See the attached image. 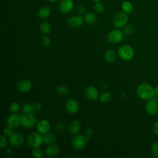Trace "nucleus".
<instances>
[{"instance_id": "1", "label": "nucleus", "mask_w": 158, "mask_h": 158, "mask_svg": "<svg viewBox=\"0 0 158 158\" xmlns=\"http://www.w3.org/2000/svg\"><path fill=\"white\" fill-rule=\"evenodd\" d=\"M136 93L141 99L144 100L150 99L155 95L154 88L147 83L140 84L136 88Z\"/></svg>"}, {"instance_id": "2", "label": "nucleus", "mask_w": 158, "mask_h": 158, "mask_svg": "<svg viewBox=\"0 0 158 158\" xmlns=\"http://www.w3.org/2000/svg\"><path fill=\"white\" fill-rule=\"evenodd\" d=\"M39 132H32L27 138V144L31 148H39L43 142V137Z\"/></svg>"}, {"instance_id": "3", "label": "nucleus", "mask_w": 158, "mask_h": 158, "mask_svg": "<svg viewBox=\"0 0 158 158\" xmlns=\"http://www.w3.org/2000/svg\"><path fill=\"white\" fill-rule=\"evenodd\" d=\"M20 124L27 128L34 127L36 124V118L33 114H25L20 115Z\"/></svg>"}, {"instance_id": "4", "label": "nucleus", "mask_w": 158, "mask_h": 158, "mask_svg": "<svg viewBox=\"0 0 158 158\" xmlns=\"http://www.w3.org/2000/svg\"><path fill=\"white\" fill-rule=\"evenodd\" d=\"M118 54L122 59L129 60L131 59L134 56V50L130 46L123 44L118 48Z\"/></svg>"}, {"instance_id": "5", "label": "nucleus", "mask_w": 158, "mask_h": 158, "mask_svg": "<svg viewBox=\"0 0 158 158\" xmlns=\"http://www.w3.org/2000/svg\"><path fill=\"white\" fill-rule=\"evenodd\" d=\"M128 21V14L122 12H117L113 18V23L117 28H122L125 27Z\"/></svg>"}, {"instance_id": "6", "label": "nucleus", "mask_w": 158, "mask_h": 158, "mask_svg": "<svg viewBox=\"0 0 158 158\" xmlns=\"http://www.w3.org/2000/svg\"><path fill=\"white\" fill-rule=\"evenodd\" d=\"M87 142L88 140L85 136L82 135H76L72 138L71 144L75 150L80 151L86 146Z\"/></svg>"}, {"instance_id": "7", "label": "nucleus", "mask_w": 158, "mask_h": 158, "mask_svg": "<svg viewBox=\"0 0 158 158\" xmlns=\"http://www.w3.org/2000/svg\"><path fill=\"white\" fill-rule=\"evenodd\" d=\"M123 33L122 31L115 29L110 31L107 36V41L112 43H118L122 41Z\"/></svg>"}, {"instance_id": "8", "label": "nucleus", "mask_w": 158, "mask_h": 158, "mask_svg": "<svg viewBox=\"0 0 158 158\" xmlns=\"http://www.w3.org/2000/svg\"><path fill=\"white\" fill-rule=\"evenodd\" d=\"M145 110L149 115H156L158 112L157 102L152 98L148 99L145 104Z\"/></svg>"}, {"instance_id": "9", "label": "nucleus", "mask_w": 158, "mask_h": 158, "mask_svg": "<svg viewBox=\"0 0 158 158\" xmlns=\"http://www.w3.org/2000/svg\"><path fill=\"white\" fill-rule=\"evenodd\" d=\"M20 124V115H17L15 113H13L9 115L6 120V125L7 127L14 129L19 126Z\"/></svg>"}, {"instance_id": "10", "label": "nucleus", "mask_w": 158, "mask_h": 158, "mask_svg": "<svg viewBox=\"0 0 158 158\" xmlns=\"http://www.w3.org/2000/svg\"><path fill=\"white\" fill-rule=\"evenodd\" d=\"M10 143L14 148H20L24 143L23 135L20 133H14L10 137Z\"/></svg>"}, {"instance_id": "11", "label": "nucleus", "mask_w": 158, "mask_h": 158, "mask_svg": "<svg viewBox=\"0 0 158 158\" xmlns=\"http://www.w3.org/2000/svg\"><path fill=\"white\" fill-rule=\"evenodd\" d=\"M73 5L72 0H60L59 4V9L61 12L67 14L73 9Z\"/></svg>"}, {"instance_id": "12", "label": "nucleus", "mask_w": 158, "mask_h": 158, "mask_svg": "<svg viewBox=\"0 0 158 158\" xmlns=\"http://www.w3.org/2000/svg\"><path fill=\"white\" fill-rule=\"evenodd\" d=\"M17 89L22 93H26L31 89L32 83L28 79H23L20 81L16 86Z\"/></svg>"}, {"instance_id": "13", "label": "nucleus", "mask_w": 158, "mask_h": 158, "mask_svg": "<svg viewBox=\"0 0 158 158\" xmlns=\"http://www.w3.org/2000/svg\"><path fill=\"white\" fill-rule=\"evenodd\" d=\"M84 20L83 17L80 15H73L67 19V23L70 27L76 28L80 27L83 24Z\"/></svg>"}, {"instance_id": "14", "label": "nucleus", "mask_w": 158, "mask_h": 158, "mask_svg": "<svg viewBox=\"0 0 158 158\" xmlns=\"http://www.w3.org/2000/svg\"><path fill=\"white\" fill-rule=\"evenodd\" d=\"M51 128L50 123L44 119L40 120L36 123V129L39 133L41 134H46L48 133Z\"/></svg>"}, {"instance_id": "15", "label": "nucleus", "mask_w": 158, "mask_h": 158, "mask_svg": "<svg viewBox=\"0 0 158 158\" xmlns=\"http://www.w3.org/2000/svg\"><path fill=\"white\" fill-rule=\"evenodd\" d=\"M85 96L89 100L96 101L98 99L99 92L97 88L93 86H89L85 89Z\"/></svg>"}, {"instance_id": "16", "label": "nucleus", "mask_w": 158, "mask_h": 158, "mask_svg": "<svg viewBox=\"0 0 158 158\" xmlns=\"http://www.w3.org/2000/svg\"><path fill=\"white\" fill-rule=\"evenodd\" d=\"M66 110L70 114H75L78 110V102L73 99H69L65 103Z\"/></svg>"}, {"instance_id": "17", "label": "nucleus", "mask_w": 158, "mask_h": 158, "mask_svg": "<svg viewBox=\"0 0 158 158\" xmlns=\"http://www.w3.org/2000/svg\"><path fill=\"white\" fill-rule=\"evenodd\" d=\"M60 148L59 146L54 144H50L45 150V154L48 157H54L59 154Z\"/></svg>"}, {"instance_id": "18", "label": "nucleus", "mask_w": 158, "mask_h": 158, "mask_svg": "<svg viewBox=\"0 0 158 158\" xmlns=\"http://www.w3.org/2000/svg\"><path fill=\"white\" fill-rule=\"evenodd\" d=\"M81 128V123L78 120H73L69 126V131L72 135H76Z\"/></svg>"}, {"instance_id": "19", "label": "nucleus", "mask_w": 158, "mask_h": 158, "mask_svg": "<svg viewBox=\"0 0 158 158\" xmlns=\"http://www.w3.org/2000/svg\"><path fill=\"white\" fill-rule=\"evenodd\" d=\"M51 8L48 6H43L41 7L37 12L38 16L41 19H46L51 14Z\"/></svg>"}, {"instance_id": "20", "label": "nucleus", "mask_w": 158, "mask_h": 158, "mask_svg": "<svg viewBox=\"0 0 158 158\" xmlns=\"http://www.w3.org/2000/svg\"><path fill=\"white\" fill-rule=\"evenodd\" d=\"M22 110L23 112L25 114H33L36 110L35 107L33 103L27 102L23 105Z\"/></svg>"}, {"instance_id": "21", "label": "nucleus", "mask_w": 158, "mask_h": 158, "mask_svg": "<svg viewBox=\"0 0 158 158\" xmlns=\"http://www.w3.org/2000/svg\"><path fill=\"white\" fill-rule=\"evenodd\" d=\"M43 142L46 144H50L53 143L56 139V137L54 134L52 133H47L46 134H44L43 135Z\"/></svg>"}, {"instance_id": "22", "label": "nucleus", "mask_w": 158, "mask_h": 158, "mask_svg": "<svg viewBox=\"0 0 158 158\" xmlns=\"http://www.w3.org/2000/svg\"><path fill=\"white\" fill-rule=\"evenodd\" d=\"M40 30L42 33L48 34L51 31V25L48 22H43L40 25Z\"/></svg>"}, {"instance_id": "23", "label": "nucleus", "mask_w": 158, "mask_h": 158, "mask_svg": "<svg viewBox=\"0 0 158 158\" xmlns=\"http://www.w3.org/2000/svg\"><path fill=\"white\" fill-rule=\"evenodd\" d=\"M116 57L115 52L112 49L107 51L105 54V59L109 63H114L116 60Z\"/></svg>"}, {"instance_id": "24", "label": "nucleus", "mask_w": 158, "mask_h": 158, "mask_svg": "<svg viewBox=\"0 0 158 158\" xmlns=\"http://www.w3.org/2000/svg\"><path fill=\"white\" fill-rule=\"evenodd\" d=\"M133 5L130 1H125L122 3V9L124 12L128 14H130L133 11Z\"/></svg>"}, {"instance_id": "25", "label": "nucleus", "mask_w": 158, "mask_h": 158, "mask_svg": "<svg viewBox=\"0 0 158 158\" xmlns=\"http://www.w3.org/2000/svg\"><path fill=\"white\" fill-rule=\"evenodd\" d=\"M84 19L87 23L94 24L97 20V17L93 13L88 12L85 14L84 17Z\"/></svg>"}, {"instance_id": "26", "label": "nucleus", "mask_w": 158, "mask_h": 158, "mask_svg": "<svg viewBox=\"0 0 158 158\" xmlns=\"http://www.w3.org/2000/svg\"><path fill=\"white\" fill-rule=\"evenodd\" d=\"M57 93L60 95H65L66 94L68 93L69 92V88L67 86L64 85H58L56 87V89Z\"/></svg>"}, {"instance_id": "27", "label": "nucleus", "mask_w": 158, "mask_h": 158, "mask_svg": "<svg viewBox=\"0 0 158 158\" xmlns=\"http://www.w3.org/2000/svg\"><path fill=\"white\" fill-rule=\"evenodd\" d=\"M111 99V94L109 92L102 93L99 97V99L101 102H107Z\"/></svg>"}, {"instance_id": "28", "label": "nucleus", "mask_w": 158, "mask_h": 158, "mask_svg": "<svg viewBox=\"0 0 158 158\" xmlns=\"http://www.w3.org/2000/svg\"><path fill=\"white\" fill-rule=\"evenodd\" d=\"M135 31V27L132 24H127L125 26L123 33L127 36H130Z\"/></svg>"}, {"instance_id": "29", "label": "nucleus", "mask_w": 158, "mask_h": 158, "mask_svg": "<svg viewBox=\"0 0 158 158\" xmlns=\"http://www.w3.org/2000/svg\"><path fill=\"white\" fill-rule=\"evenodd\" d=\"M94 9L96 12L99 14H102L105 10V7L104 4H102L101 2H95L94 5Z\"/></svg>"}, {"instance_id": "30", "label": "nucleus", "mask_w": 158, "mask_h": 158, "mask_svg": "<svg viewBox=\"0 0 158 158\" xmlns=\"http://www.w3.org/2000/svg\"><path fill=\"white\" fill-rule=\"evenodd\" d=\"M31 155L33 157L41 158L43 156V152L39 148H33Z\"/></svg>"}, {"instance_id": "31", "label": "nucleus", "mask_w": 158, "mask_h": 158, "mask_svg": "<svg viewBox=\"0 0 158 158\" xmlns=\"http://www.w3.org/2000/svg\"><path fill=\"white\" fill-rule=\"evenodd\" d=\"M151 151L154 157H158V142H154L152 143L151 145Z\"/></svg>"}, {"instance_id": "32", "label": "nucleus", "mask_w": 158, "mask_h": 158, "mask_svg": "<svg viewBox=\"0 0 158 158\" xmlns=\"http://www.w3.org/2000/svg\"><path fill=\"white\" fill-rule=\"evenodd\" d=\"M10 110L12 113H17L20 110V105L17 102H13L10 105Z\"/></svg>"}, {"instance_id": "33", "label": "nucleus", "mask_w": 158, "mask_h": 158, "mask_svg": "<svg viewBox=\"0 0 158 158\" xmlns=\"http://www.w3.org/2000/svg\"><path fill=\"white\" fill-rule=\"evenodd\" d=\"M41 43L43 46L44 47H48L50 46L51 44V40L48 36H43L41 39Z\"/></svg>"}, {"instance_id": "34", "label": "nucleus", "mask_w": 158, "mask_h": 158, "mask_svg": "<svg viewBox=\"0 0 158 158\" xmlns=\"http://www.w3.org/2000/svg\"><path fill=\"white\" fill-rule=\"evenodd\" d=\"M8 144V141L5 136H1L0 137V147L1 149H5Z\"/></svg>"}, {"instance_id": "35", "label": "nucleus", "mask_w": 158, "mask_h": 158, "mask_svg": "<svg viewBox=\"0 0 158 158\" xmlns=\"http://www.w3.org/2000/svg\"><path fill=\"white\" fill-rule=\"evenodd\" d=\"M93 130L91 127H87L86 130H85V137L87 139L88 141L90 139L91 136H92V134H93Z\"/></svg>"}, {"instance_id": "36", "label": "nucleus", "mask_w": 158, "mask_h": 158, "mask_svg": "<svg viewBox=\"0 0 158 158\" xmlns=\"http://www.w3.org/2000/svg\"><path fill=\"white\" fill-rule=\"evenodd\" d=\"M14 133V132L13 131V129H11L9 127H7L6 128H4L3 130V134L4 135V136L10 137Z\"/></svg>"}, {"instance_id": "37", "label": "nucleus", "mask_w": 158, "mask_h": 158, "mask_svg": "<svg viewBox=\"0 0 158 158\" xmlns=\"http://www.w3.org/2000/svg\"><path fill=\"white\" fill-rule=\"evenodd\" d=\"M86 11V8L85 6L83 5H81L78 7V12L80 14H83L84 13H85Z\"/></svg>"}, {"instance_id": "38", "label": "nucleus", "mask_w": 158, "mask_h": 158, "mask_svg": "<svg viewBox=\"0 0 158 158\" xmlns=\"http://www.w3.org/2000/svg\"><path fill=\"white\" fill-rule=\"evenodd\" d=\"M152 130H153V131L154 133L158 135V120L156 121L154 124L153 125V127H152Z\"/></svg>"}, {"instance_id": "39", "label": "nucleus", "mask_w": 158, "mask_h": 158, "mask_svg": "<svg viewBox=\"0 0 158 158\" xmlns=\"http://www.w3.org/2000/svg\"><path fill=\"white\" fill-rule=\"evenodd\" d=\"M56 128L58 131H63L65 129V126L62 123H58L57 124Z\"/></svg>"}, {"instance_id": "40", "label": "nucleus", "mask_w": 158, "mask_h": 158, "mask_svg": "<svg viewBox=\"0 0 158 158\" xmlns=\"http://www.w3.org/2000/svg\"><path fill=\"white\" fill-rule=\"evenodd\" d=\"M33 104L35 106V107L36 110H40V109H41L42 105L40 103L35 102H33Z\"/></svg>"}, {"instance_id": "41", "label": "nucleus", "mask_w": 158, "mask_h": 158, "mask_svg": "<svg viewBox=\"0 0 158 158\" xmlns=\"http://www.w3.org/2000/svg\"><path fill=\"white\" fill-rule=\"evenodd\" d=\"M154 93H155V95L158 96V85L154 88Z\"/></svg>"}, {"instance_id": "42", "label": "nucleus", "mask_w": 158, "mask_h": 158, "mask_svg": "<svg viewBox=\"0 0 158 158\" xmlns=\"http://www.w3.org/2000/svg\"><path fill=\"white\" fill-rule=\"evenodd\" d=\"M49 2H52V3H54V2H57L58 1H60V0H48Z\"/></svg>"}, {"instance_id": "43", "label": "nucleus", "mask_w": 158, "mask_h": 158, "mask_svg": "<svg viewBox=\"0 0 158 158\" xmlns=\"http://www.w3.org/2000/svg\"><path fill=\"white\" fill-rule=\"evenodd\" d=\"M91 1H93L94 2H100L101 0H91Z\"/></svg>"}]
</instances>
